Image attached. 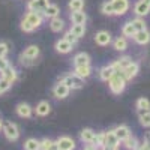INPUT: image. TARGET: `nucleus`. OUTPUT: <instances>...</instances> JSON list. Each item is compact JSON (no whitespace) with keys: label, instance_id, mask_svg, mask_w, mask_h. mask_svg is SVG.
Instances as JSON below:
<instances>
[{"label":"nucleus","instance_id":"nucleus-43","mask_svg":"<svg viewBox=\"0 0 150 150\" xmlns=\"http://www.w3.org/2000/svg\"><path fill=\"white\" fill-rule=\"evenodd\" d=\"M9 65H11V63H9L8 57H0V72H2V71H5V69H6Z\"/></svg>","mask_w":150,"mask_h":150},{"label":"nucleus","instance_id":"nucleus-28","mask_svg":"<svg viewBox=\"0 0 150 150\" xmlns=\"http://www.w3.org/2000/svg\"><path fill=\"white\" fill-rule=\"evenodd\" d=\"M131 62H132V57L131 56H120L119 59H116L114 62H112V66H114L116 71H123L125 68L131 63Z\"/></svg>","mask_w":150,"mask_h":150},{"label":"nucleus","instance_id":"nucleus-19","mask_svg":"<svg viewBox=\"0 0 150 150\" xmlns=\"http://www.w3.org/2000/svg\"><path fill=\"white\" fill-rule=\"evenodd\" d=\"M35 114L39 116V117H45L48 116L50 112H51V104H50L48 101H39L36 104V107L33 108Z\"/></svg>","mask_w":150,"mask_h":150},{"label":"nucleus","instance_id":"nucleus-26","mask_svg":"<svg viewBox=\"0 0 150 150\" xmlns=\"http://www.w3.org/2000/svg\"><path fill=\"white\" fill-rule=\"evenodd\" d=\"M112 131H114V134H116V137L119 138L120 143L123 140H126L128 137L131 135V129H129V126H126V125H119V126H116Z\"/></svg>","mask_w":150,"mask_h":150},{"label":"nucleus","instance_id":"nucleus-31","mask_svg":"<svg viewBox=\"0 0 150 150\" xmlns=\"http://www.w3.org/2000/svg\"><path fill=\"white\" fill-rule=\"evenodd\" d=\"M122 144H123V147L126 149V150H137V149H138V146H140L138 140H137V137H134L132 134L128 137L126 140H123Z\"/></svg>","mask_w":150,"mask_h":150},{"label":"nucleus","instance_id":"nucleus-14","mask_svg":"<svg viewBox=\"0 0 150 150\" xmlns=\"http://www.w3.org/2000/svg\"><path fill=\"white\" fill-rule=\"evenodd\" d=\"M51 3V0H29L27 2V11H33V12H42L45 11V8Z\"/></svg>","mask_w":150,"mask_h":150},{"label":"nucleus","instance_id":"nucleus-13","mask_svg":"<svg viewBox=\"0 0 150 150\" xmlns=\"http://www.w3.org/2000/svg\"><path fill=\"white\" fill-rule=\"evenodd\" d=\"M54 50H56V53H59V54H69V53H72L74 45L69 44L66 39H63V38H60V39H57L54 42Z\"/></svg>","mask_w":150,"mask_h":150},{"label":"nucleus","instance_id":"nucleus-36","mask_svg":"<svg viewBox=\"0 0 150 150\" xmlns=\"http://www.w3.org/2000/svg\"><path fill=\"white\" fill-rule=\"evenodd\" d=\"M24 150H41V141L36 138H29L24 141Z\"/></svg>","mask_w":150,"mask_h":150},{"label":"nucleus","instance_id":"nucleus-27","mask_svg":"<svg viewBox=\"0 0 150 150\" xmlns=\"http://www.w3.org/2000/svg\"><path fill=\"white\" fill-rule=\"evenodd\" d=\"M120 33H122V36L126 38V39H132V38H134V35L137 33V30L134 29L132 23H131V20H128L126 23H123V24H122Z\"/></svg>","mask_w":150,"mask_h":150},{"label":"nucleus","instance_id":"nucleus-18","mask_svg":"<svg viewBox=\"0 0 150 150\" xmlns=\"http://www.w3.org/2000/svg\"><path fill=\"white\" fill-rule=\"evenodd\" d=\"M48 26H50V29H51L53 33H60V32H63V30H65V27H66V21L62 18V17H56V18L48 20Z\"/></svg>","mask_w":150,"mask_h":150},{"label":"nucleus","instance_id":"nucleus-35","mask_svg":"<svg viewBox=\"0 0 150 150\" xmlns=\"http://www.w3.org/2000/svg\"><path fill=\"white\" fill-rule=\"evenodd\" d=\"M131 23H132V26H134V29H135L137 32L147 29V23H146V20H144V18L134 17V18H131Z\"/></svg>","mask_w":150,"mask_h":150},{"label":"nucleus","instance_id":"nucleus-29","mask_svg":"<svg viewBox=\"0 0 150 150\" xmlns=\"http://www.w3.org/2000/svg\"><path fill=\"white\" fill-rule=\"evenodd\" d=\"M138 120L143 128H150V110H137Z\"/></svg>","mask_w":150,"mask_h":150},{"label":"nucleus","instance_id":"nucleus-8","mask_svg":"<svg viewBox=\"0 0 150 150\" xmlns=\"http://www.w3.org/2000/svg\"><path fill=\"white\" fill-rule=\"evenodd\" d=\"M114 8L116 17H123L131 11V0H110Z\"/></svg>","mask_w":150,"mask_h":150},{"label":"nucleus","instance_id":"nucleus-7","mask_svg":"<svg viewBox=\"0 0 150 150\" xmlns=\"http://www.w3.org/2000/svg\"><path fill=\"white\" fill-rule=\"evenodd\" d=\"M2 131H3L5 138L9 140V141H17V140L20 138V129H18V126H17L14 122L5 123L3 128H2Z\"/></svg>","mask_w":150,"mask_h":150},{"label":"nucleus","instance_id":"nucleus-24","mask_svg":"<svg viewBox=\"0 0 150 150\" xmlns=\"http://www.w3.org/2000/svg\"><path fill=\"white\" fill-rule=\"evenodd\" d=\"M42 15L45 17V20H51V18L60 17V6L56 5V3H50L45 8V11L42 12Z\"/></svg>","mask_w":150,"mask_h":150},{"label":"nucleus","instance_id":"nucleus-32","mask_svg":"<svg viewBox=\"0 0 150 150\" xmlns=\"http://www.w3.org/2000/svg\"><path fill=\"white\" fill-rule=\"evenodd\" d=\"M105 146H112V147H119L120 146V141L116 137L114 131H107L105 132Z\"/></svg>","mask_w":150,"mask_h":150},{"label":"nucleus","instance_id":"nucleus-6","mask_svg":"<svg viewBox=\"0 0 150 150\" xmlns=\"http://www.w3.org/2000/svg\"><path fill=\"white\" fill-rule=\"evenodd\" d=\"M26 21H29L32 26L35 27V30L38 29H41L44 26V23H45V17L41 14V12H33V11H27L26 14H24L23 17Z\"/></svg>","mask_w":150,"mask_h":150},{"label":"nucleus","instance_id":"nucleus-20","mask_svg":"<svg viewBox=\"0 0 150 150\" xmlns=\"http://www.w3.org/2000/svg\"><path fill=\"white\" fill-rule=\"evenodd\" d=\"M15 112H17L18 117L29 119V117H32V114H33V108H32L27 102H20V104L15 107Z\"/></svg>","mask_w":150,"mask_h":150},{"label":"nucleus","instance_id":"nucleus-1","mask_svg":"<svg viewBox=\"0 0 150 150\" xmlns=\"http://www.w3.org/2000/svg\"><path fill=\"white\" fill-rule=\"evenodd\" d=\"M39 59H41V48L38 45H35V44H32V45H27L21 51V54L18 57V62L24 68H32L39 62Z\"/></svg>","mask_w":150,"mask_h":150},{"label":"nucleus","instance_id":"nucleus-47","mask_svg":"<svg viewBox=\"0 0 150 150\" xmlns=\"http://www.w3.org/2000/svg\"><path fill=\"white\" fill-rule=\"evenodd\" d=\"M137 150H150V147H149L147 144H144V143H143V144H140V146H138V149H137Z\"/></svg>","mask_w":150,"mask_h":150},{"label":"nucleus","instance_id":"nucleus-15","mask_svg":"<svg viewBox=\"0 0 150 150\" xmlns=\"http://www.w3.org/2000/svg\"><path fill=\"white\" fill-rule=\"evenodd\" d=\"M132 41L137 44V45H147L150 44V30L149 29H144V30H140V32H137L132 38Z\"/></svg>","mask_w":150,"mask_h":150},{"label":"nucleus","instance_id":"nucleus-42","mask_svg":"<svg viewBox=\"0 0 150 150\" xmlns=\"http://www.w3.org/2000/svg\"><path fill=\"white\" fill-rule=\"evenodd\" d=\"M9 53V44L0 41V57H8Z\"/></svg>","mask_w":150,"mask_h":150},{"label":"nucleus","instance_id":"nucleus-23","mask_svg":"<svg viewBox=\"0 0 150 150\" xmlns=\"http://www.w3.org/2000/svg\"><path fill=\"white\" fill-rule=\"evenodd\" d=\"M69 21H71V24H86L87 23V14L84 11L69 12Z\"/></svg>","mask_w":150,"mask_h":150},{"label":"nucleus","instance_id":"nucleus-16","mask_svg":"<svg viewBox=\"0 0 150 150\" xmlns=\"http://www.w3.org/2000/svg\"><path fill=\"white\" fill-rule=\"evenodd\" d=\"M114 72H116V69H114V66H112V63H108V65H104L102 68H99V71H98V77H99V80L101 81H108L112 75H114Z\"/></svg>","mask_w":150,"mask_h":150},{"label":"nucleus","instance_id":"nucleus-40","mask_svg":"<svg viewBox=\"0 0 150 150\" xmlns=\"http://www.w3.org/2000/svg\"><path fill=\"white\" fill-rule=\"evenodd\" d=\"M62 38H63V39H66V41H68L69 44H72L74 47L78 44V38H75V36H74V35H72V33H71L69 30H66V32L63 33V36H62Z\"/></svg>","mask_w":150,"mask_h":150},{"label":"nucleus","instance_id":"nucleus-21","mask_svg":"<svg viewBox=\"0 0 150 150\" xmlns=\"http://www.w3.org/2000/svg\"><path fill=\"white\" fill-rule=\"evenodd\" d=\"M111 45H112V48H114L116 51L125 53V51L128 50V47H129V42H128V39H126L125 36H117V38H114V39H112Z\"/></svg>","mask_w":150,"mask_h":150},{"label":"nucleus","instance_id":"nucleus-2","mask_svg":"<svg viewBox=\"0 0 150 150\" xmlns=\"http://www.w3.org/2000/svg\"><path fill=\"white\" fill-rule=\"evenodd\" d=\"M107 83H108V89L112 95H122L126 90V86H128V80L125 77L123 71H116L114 75Z\"/></svg>","mask_w":150,"mask_h":150},{"label":"nucleus","instance_id":"nucleus-46","mask_svg":"<svg viewBox=\"0 0 150 150\" xmlns=\"http://www.w3.org/2000/svg\"><path fill=\"white\" fill-rule=\"evenodd\" d=\"M99 150H119V147H112V146H104Z\"/></svg>","mask_w":150,"mask_h":150},{"label":"nucleus","instance_id":"nucleus-17","mask_svg":"<svg viewBox=\"0 0 150 150\" xmlns=\"http://www.w3.org/2000/svg\"><path fill=\"white\" fill-rule=\"evenodd\" d=\"M72 65L74 66H86V65H92V57L81 51V53H77L74 57H72Z\"/></svg>","mask_w":150,"mask_h":150},{"label":"nucleus","instance_id":"nucleus-33","mask_svg":"<svg viewBox=\"0 0 150 150\" xmlns=\"http://www.w3.org/2000/svg\"><path fill=\"white\" fill-rule=\"evenodd\" d=\"M86 0H69L68 2V12H75V11H84Z\"/></svg>","mask_w":150,"mask_h":150},{"label":"nucleus","instance_id":"nucleus-34","mask_svg":"<svg viewBox=\"0 0 150 150\" xmlns=\"http://www.w3.org/2000/svg\"><path fill=\"white\" fill-rule=\"evenodd\" d=\"M101 12H102L105 17H116L114 8H112V5H111L110 0H104V2L101 3Z\"/></svg>","mask_w":150,"mask_h":150},{"label":"nucleus","instance_id":"nucleus-44","mask_svg":"<svg viewBox=\"0 0 150 150\" xmlns=\"http://www.w3.org/2000/svg\"><path fill=\"white\" fill-rule=\"evenodd\" d=\"M144 144H147L150 147V131L146 132V135H144Z\"/></svg>","mask_w":150,"mask_h":150},{"label":"nucleus","instance_id":"nucleus-48","mask_svg":"<svg viewBox=\"0 0 150 150\" xmlns=\"http://www.w3.org/2000/svg\"><path fill=\"white\" fill-rule=\"evenodd\" d=\"M2 128H3V120L0 119V129H2Z\"/></svg>","mask_w":150,"mask_h":150},{"label":"nucleus","instance_id":"nucleus-30","mask_svg":"<svg viewBox=\"0 0 150 150\" xmlns=\"http://www.w3.org/2000/svg\"><path fill=\"white\" fill-rule=\"evenodd\" d=\"M69 32H71L75 38L81 39V38H84V35H86V24H71Z\"/></svg>","mask_w":150,"mask_h":150},{"label":"nucleus","instance_id":"nucleus-25","mask_svg":"<svg viewBox=\"0 0 150 150\" xmlns=\"http://www.w3.org/2000/svg\"><path fill=\"white\" fill-rule=\"evenodd\" d=\"M95 137H96V132L90 128H84L81 132H80V140L81 143L84 144H93L95 141Z\"/></svg>","mask_w":150,"mask_h":150},{"label":"nucleus","instance_id":"nucleus-41","mask_svg":"<svg viewBox=\"0 0 150 150\" xmlns=\"http://www.w3.org/2000/svg\"><path fill=\"white\" fill-rule=\"evenodd\" d=\"M12 87V84H9L6 80H3L2 77H0V95H3V93H6L9 89Z\"/></svg>","mask_w":150,"mask_h":150},{"label":"nucleus","instance_id":"nucleus-38","mask_svg":"<svg viewBox=\"0 0 150 150\" xmlns=\"http://www.w3.org/2000/svg\"><path fill=\"white\" fill-rule=\"evenodd\" d=\"M135 108L137 110H150V101L147 98L141 96L135 101Z\"/></svg>","mask_w":150,"mask_h":150},{"label":"nucleus","instance_id":"nucleus-11","mask_svg":"<svg viewBox=\"0 0 150 150\" xmlns=\"http://www.w3.org/2000/svg\"><path fill=\"white\" fill-rule=\"evenodd\" d=\"M0 77H2L3 80H6L9 84L14 86V84L18 81V71H17L14 66H12V65H9L5 71L0 72Z\"/></svg>","mask_w":150,"mask_h":150},{"label":"nucleus","instance_id":"nucleus-3","mask_svg":"<svg viewBox=\"0 0 150 150\" xmlns=\"http://www.w3.org/2000/svg\"><path fill=\"white\" fill-rule=\"evenodd\" d=\"M59 80H60V81H63L71 90H80V89H83L84 84H86V80L80 78L78 75H75L74 72H69V74L62 75Z\"/></svg>","mask_w":150,"mask_h":150},{"label":"nucleus","instance_id":"nucleus-10","mask_svg":"<svg viewBox=\"0 0 150 150\" xmlns=\"http://www.w3.org/2000/svg\"><path fill=\"white\" fill-rule=\"evenodd\" d=\"M123 74H125V77H126L128 81L135 80L137 75L140 74V63H138V62H135V60H132L131 63L123 69Z\"/></svg>","mask_w":150,"mask_h":150},{"label":"nucleus","instance_id":"nucleus-45","mask_svg":"<svg viewBox=\"0 0 150 150\" xmlns=\"http://www.w3.org/2000/svg\"><path fill=\"white\" fill-rule=\"evenodd\" d=\"M84 150H99V149H98L96 146H93V144H86Z\"/></svg>","mask_w":150,"mask_h":150},{"label":"nucleus","instance_id":"nucleus-39","mask_svg":"<svg viewBox=\"0 0 150 150\" xmlns=\"http://www.w3.org/2000/svg\"><path fill=\"white\" fill-rule=\"evenodd\" d=\"M20 29H21V32H24V33H33V32H35V27L32 26L29 21L24 20V18H21V21H20Z\"/></svg>","mask_w":150,"mask_h":150},{"label":"nucleus","instance_id":"nucleus-22","mask_svg":"<svg viewBox=\"0 0 150 150\" xmlns=\"http://www.w3.org/2000/svg\"><path fill=\"white\" fill-rule=\"evenodd\" d=\"M74 74H75V75H78V77L83 78V80H87V78H90V77H92L93 68H92V65H86V66H74Z\"/></svg>","mask_w":150,"mask_h":150},{"label":"nucleus","instance_id":"nucleus-9","mask_svg":"<svg viewBox=\"0 0 150 150\" xmlns=\"http://www.w3.org/2000/svg\"><path fill=\"white\" fill-rule=\"evenodd\" d=\"M93 41H95V44L99 45V47H108V45H111V42H112V36H111V33H110L108 30H99V32L95 33Z\"/></svg>","mask_w":150,"mask_h":150},{"label":"nucleus","instance_id":"nucleus-37","mask_svg":"<svg viewBox=\"0 0 150 150\" xmlns=\"http://www.w3.org/2000/svg\"><path fill=\"white\" fill-rule=\"evenodd\" d=\"M41 150H60L57 143L50 140V138H44L41 140Z\"/></svg>","mask_w":150,"mask_h":150},{"label":"nucleus","instance_id":"nucleus-5","mask_svg":"<svg viewBox=\"0 0 150 150\" xmlns=\"http://www.w3.org/2000/svg\"><path fill=\"white\" fill-rule=\"evenodd\" d=\"M71 89L63 83V81H60L57 80V83L53 86V89H51V93L56 99H59V101H63V99H66L69 95H71Z\"/></svg>","mask_w":150,"mask_h":150},{"label":"nucleus","instance_id":"nucleus-4","mask_svg":"<svg viewBox=\"0 0 150 150\" xmlns=\"http://www.w3.org/2000/svg\"><path fill=\"white\" fill-rule=\"evenodd\" d=\"M132 14L135 17L146 18L150 14V0H135L132 6Z\"/></svg>","mask_w":150,"mask_h":150},{"label":"nucleus","instance_id":"nucleus-12","mask_svg":"<svg viewBox=\"0 0 150 150\" xmlns=\"http://www.w3.org/2000/svg\"><path fill=\"white\" fill-rule=\"evenodd\" d=\"M57 146L60 150H75V147H77V144H75V140L71 138V137L68 135H62L59 137V138L56 140Z\"/></svg>","mask_w":150,"mask_h":150}]
</instances>
